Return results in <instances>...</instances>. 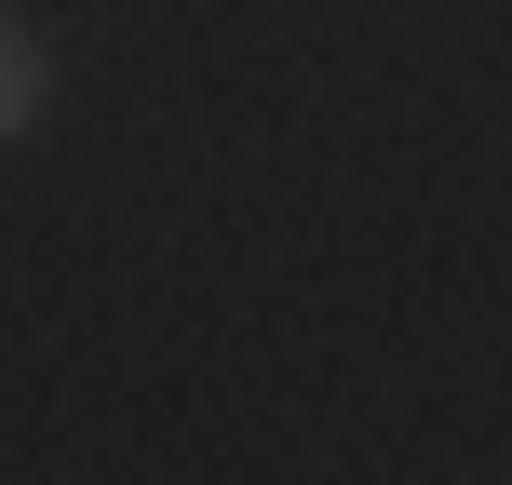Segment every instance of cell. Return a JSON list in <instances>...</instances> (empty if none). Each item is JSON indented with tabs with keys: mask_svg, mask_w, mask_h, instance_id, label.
Segmentation results:
<instances>
[{
	"mask_svg": "<svg viewBox=\"0 0 512 485\" xmlns=\"http://www.w3.org/2000/svg\"><path fill=\"white\" fill-rule=\"evenodd\" d=\"M27 108H41V54L27 27H0V135H27Z\"/></svg>",
	"mask_w": 512,
	"mask_h": 485,
	"instance_id": "1",
	"label": "cell"
}]
</instances>
